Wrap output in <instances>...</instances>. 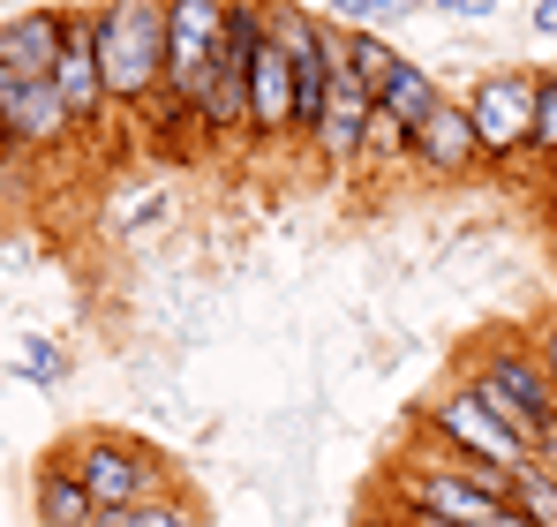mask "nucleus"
Returning a JSON list of instances; mask_svg holds the SVG:
<instances>
[{
    "mask_svg": "<svg viewBox=\"0 0 557 527\" xmlns=\"http://www.w3.org/2000/svg\"><path fill=\"white\" fill-rule=\"evenodd\" d=\"M467 392L512 430V438L528 444L535 459L550 452V407H557V384L550 369H543V354L535 347H512V340H490V347L474 354V369H467Z\"/></svg>",
    "mask_w": 557,
    "mask_h": 527,
    "instance_id": "1",
    "label": "nucleus"
},
{
    "mask_svg": "<svg viewBox=\"0 0 557 527\" xmlns=\"http://www.w3.org/2000/svg\"><path fill=\"white\" fill-rule=\"evenodd\" d=\"M98 76L113 106H151L166 90V0H113L98 15Z\"/></svg>",
    "mask_w": 557,
    "mask_h": 527,
    "instance_id": "2",
    "label": "nucleus"
},
{
    "mask_svg": "<svg viewBox=\"0 0 557 527\" xmlns=\"http://www.w3.org/2000/svg\"><path fill=\"white\" fill-rule=\"evenodd\" d=\"M505 505V475L482 459H414L399 475V520H437V527H490V513Z\"/></svg>",
    "mask_w": 557,
    "mask_h": 527,
    "instance_id": "3",
    "label": "nucleus"
},
{
    "mask_svg": "<svg viewBox=\"0 0 557 527\" xmlns=\"http://www.w3.org/2000/svg\"><path fill=\"white\" fill-rule=\"evenodd\" d=\"M61 452H69V467H76V482L91 490L98 513H136V505H159V498H166L159 452L121 438V430H84V438L61 444Z\"/></svg>",
    "mask_w": 557,
    "mask_h": 527,
    "instance_id": "4",
    "label": "nucleus"
},
{
    "mask_svg": "<svg viewBox=\"0 0 557 527\" xmlns=\"http://www.w3.org/2000/svg\"><path fill=\"white\" fill-rule=\"evenodd\" d=\"M422 438L437 444L445 459H482V467H497V475H512L520 459H535V452L512 438V430H505V422H497V415H490L467 384L437 392V400L422 407Z\"/></svg>",
    "mask_w": 557,
    "mask_h": 527,
    "instance_id": "5",
    "label": "nucleus"
},
{
    "mask_svg": "<svg viewBox=\"0 0 557 527\" xmlns=\"http://www.w3.org/2000/svg\"><path fill=\"white\" fill-rule=\"evenodd\" d=\"M467 121H474L482 167L528 159V136H535V76L528 69H490L482 84L467 90Z\"/></svg>",
    "mask_w": 557,
    "mask_h": 527,
    "instance_id": "6",
    "label": "nucleus"
},
{
    "mask_svg": "<svg viewBox=\"0 0 557 527\" xmlns=\"http://www.w3.org/2000/svg\"><path fill=\"white\" fill-rule=\"evenodd\" d=\"M226 53V0H166V98L196 113V90L211 84Z\"/></svg>",
    "mask_w": 557,
    "mask_h": 527,
    "instance_id": "7",
    "label": "nucleus"
},
{
    "mask_svg": "<svg viewBox=\"0 0 557 527\" xmlns=\"http://www.w3.org/2000/svg\"><path fill=\"white\" fill-rule=\"evenodd\" d=\"M370 121H376V98L347 69H339V53H332V90H324V121L309 128V144H317V159L324 167H362V144H370Z\"/></svg>",
    "mask_w": 557,
    "mask_h": 527,
    "instance_id": "8",
    "label": "nucleus"
},
{
    "mask_svg": "<svg viewBox=\"0 0 557 527\" xmlns=\"http://www.w3.org/2000/svg\"><path fill=\"white\" fill-rule=\"evenodd\" d=\"M76 136L69 106L53 84H0V144L15 151H61Z\"/></svg>",
    "mask_w": 557,
    "mask_h": 527,
    "instance_id": "9",
    "label": "nucleus"
},
{
    "mask_svg": "<svg viewBox=\"0 0 557 527\" xmlns=\"http://www.w3.org/2000/svg\"><path fill=\"white\" fill-rule=\"evenodd\" d=\"M69 38V8H23L15 23H0V76L8 84H53Z\"/></svg>",
    "mask_w": 557,
    "mask_h": 527,
    "instance_id": "10",
    "label": "nucleus"
},
{
    "mask_svg": "<svg viewBox=\"0 0 557 527\" xmlns=\"http://www.w3.org/2000/svg\"><path fill=\"white\" fill-rule=\"evenodd\" d=\"M53 90L69 106L76 128H98V113L113 106L106 76H98V15H69V38H61V61H53Z\"/></svg>",
    "mask_w": 557,
    "mask_h": 527,
    "instance_id": "11",
    "label": "nucleus"
},
{
    "mask_svg": "<svg viewBox=\"0 0 557 527\" xmlns=\"http://www.w3.org/2000/svg\"><path fill=\"white\" fill-rule=\"evenodd\" d=\"M407 159H414V167H430V174H445V181L474 174V167H482V144H474V121H467V106L437 98V106H430V121L407 136Z\"/></svg>",
    "mask_w": 557,
    "mask_h": 527,
    "instance_id": "12",
    "label": "nucleus"
},
{
    "mask_svg": "<svg viewBox=\"0 0 557 527\" xmlns=\"http://www.w3.org/2000/svg\"><path fill=\"white\" fill-rule=\"evenodd\" d=\"M249 136L257 144H294V69L272 38L249 53Z\"/></svg>",
    "mask_w": 557,
    "mask_h": 527,
    "instance_id": "13",
    "label": "nucleus"
},
{
    "mask_svg": "<svg viewBox=\"0 0 557 527\" xmlns=\"http://www.w3.org/2000/svg\"><path fill=\"white\" fill-rule=\"evenodd\" d=\"M30 505H38V527H91V520H98V505H91V490L76 482L69 452H46V459H38Z\"/></svg>",
    "mask_w": 557,
    "mask_h": 527,
    "instance_id": "14",
    "label": "nucleus"
},
{
    "mask_svg": "<svg viewBox=\"0 0 557 527\" xmlns=\"http://www.w3.org/2000/svg\"><path fill=\"white\" fill-rule=\"evenodd\" d=\"M437 98H445V90H437V76H430L422 61H399V69H392V84L376 90V113H384L392 128H407V136H414V128L430 121V106H437Z\"/></svg>",
    "mask_w": 557,
    "mask_h": 527,
    "instance_id": "15",
    "label": "nucleus"
},
{
    "mask_svg": "<svg viewBox=\"0 0 557 527\" xmlns=\"http://www.w3.org/2000/svg\"><path fill=\"white\" fill-rule=\"evenodd\" d=\"M332 53H339V69H347L355 84L370 90V98L392 84V69H399V53H392L376 30H339V23H332Z\"/></svg>",
    "mask_w": 557,
    "mask_h": 527,
    "instance_id": "16",
    "label": "nucleus"
},
{
    "mask_svg": "<svg viewBox=\"0 0 557 527\" xmlns=\"http://www.w3.org/2000/svg\"><path fill=\"white\" fill-rule=\"evenodd\" d=\"M505 505H512L520 520H535V527H557V467L550 459H520V467L505 475Z\"/></svg>",
    "mask_w": 557,
    "mask_h": 527,
    "instance_id": "17",
    "label": "nucleus"
},
{
    "mask_svg": "<svg viewBox=\"0 0 557 527\" xmlns=\"http://www.w3.org/2000/svg\"><path fill=\"white\" fill-rule=\"evenodd\" d=\"M98 520H106V527H203V513H196L188 498H174V490H166L159 505H136V513H98Z\"/></svg>",
    "mask_w": 557,
    "mask_h": 527,
    "instance_id": "18",
    "label": "nucleus"
},
{
    "mask_svg": "<svg viewBox=\"0 0 557 527\" xmlns=\"http://www.w3.org/2000/svg\"><path fill=\"white\" fill-rule=\"evenodd\" d=\"M528 159H557V69H535V136Z\"/></svg>",
    "mask_w": 557,
    "mask_h": 527,
    "instance_id": "19",
    "label": "nucleus"
},
{
    "mask_svg": "<svg viewBox=\"0 0 557 527\" xmlns=\"http://www.w3.org/2000/svg\"><path fill=\"white\" fill-rule=\"evenodd\" d=\"M422 0H332V23H347V30H370L376 15H414Z\"/></svg>",
    "mask_w": 557,
    "mask_h": 527,
    "instance_id": "20",
    "label": "nucleus"
},
{
    "mask_svg": "<svg viewBox=\"0 0 557 527\" xmlns=\"http://www.w3.org/2000/svg\"><path fill=\"white\" fill-rule=\"evenodd\" d=\"M23 377L61 384V377H69V361H61V347H53V340H30V347H23Z\"/></svg>",
    "mask_w": 557,
    "mask_h": 527,
    "instance_id": "21",
    "label": "nucleus"
},
{
    "mask_svg": "<svg viewBox=\"0 0 557 527\" xmlns=\"http://www.w3.org/2000/svg\"><path fill=\"white\" fill-rule=\"evenodd\" d=\"M430 8H445V15H467V23H474V15H490L497 0H430Z\"/></svg>",
    "mask_w": 557,
    "mask_h": 527,
    "instance_id": "22",
    "label": "nucleus"
},
{
    "mask_svg": "<svg viewBox=\"0 0 557 527\" xmlns=\"http://www.w3.org/2000/svg\"><path fill=\"white\" fill-rule=\"evenodd\" d=\"M535 354H543V369H550V384H557V317L543 324V347H535Z\"/></svg>",
    "mask_w": 557,
    "mask_h": 527,
    "instance_id": "23",
    "label": "nucleus"
},
{
    "mask_svg": "<svg viewBox=\"0 0 557 527\" xmlns=\"http://www.w3.org/2000/svg\"><path fill=\"white\" fill-rule=\"evenodd\" d=\"M535 30H543V38H557V0H535Z\"/></svg>",
    "mask_w": 557,
    "mask_h": 527,
    "instance_id": "24",
    "label": "nucleus"
},
{
    "mask_svg": "<svg viewBox=\"0 0 557 527\" xmlns=\"http://www.w3.org/2000/svg\"><path fill=\"white\" fill-rule=\"evenodd\" d=\"M490 527H535V520H520L512 505H497V513H490Z\"/></svg>",
    "mask_w": 557,
    "mask_h": 527,
    "instance_id": "25",
    "label": "nucleus"
},
{
    "mask_svg": "<svg viewBox=\"0 0 557 527\" xmlns=\"http://www.w3.org/2000/svg\"><path fill=\"white\" fill-rule=\"evenodd\" d=\"M543 459H550V467H557V407H550V452H543Z\"/></svg>",
    "mask_w": 557,
    "mask_h": 527,
    "instance_id": "26",
    "label": "nucleus"
},
{
    "mask_svg": "<svg viewBox=\"0 0 557 527\" xmlns=\"http://www.w3.org/2000/svg\"><path fill=\"white\" fill-rule=\"evenodd\" d=\"M370 527H407V520H399V513H392V520H370Z\"/></svg>",
    "mask_w": 557,
    "mask_h": 527,
    "instance_id": "27",
    "label": "nucleus"
},
{
    "mask_svg": "<svg viewBox=\"0 0 557 527\" xmlns=\"http://www.w3.org/2000/svg\"><path fill=\"white\" fill-rule=\"evenodd\" d=\"M91 527H106V520H91Z\"/></svg>",
    "mask_w": 557,
    "mask_h": 527,
    "instance_id": "28",
    "label": "nucleus"
},
{
    "mask_svg": "<svg viewBox=\"0 0 557 527\" xmlns=\"http://www.w3.org/2000/svg\"><path fill=\"white\" fill-rule=\"evenodd\" d=\"M0 84H8V76H0Z\"/></svg>",
    "mask_w": 557,
    "mask_h": 527,
    "instance_id": "29",
    "label": "nucleus"
}]
</instances>
